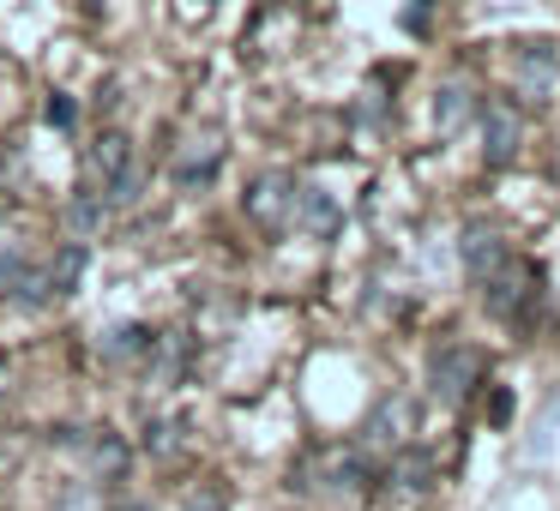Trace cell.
I'll list each match as a JSON object with an SVG mask.
<instances>
[{"mask_svg":"<svg viewBox=\"0 0 560 511\" xmlns=\"http://www.w3.org/2000/svg\"><path fill=\"white\" fill-rule=\"evenodd\" d=\"M127 169H133V145H127L121 127H109V133H97V139L85 145V181L97 187V193H109V187L121 181Z\"/></svg>","mask_w":560,"mask_h":511,"instance_id":"obj_8","label":"cell"},{"mask_svg":"<svg viewBox=\"0 0 560 511\" xmlns=\"http://www.w3.org/2000/svg\"><path fill=\"white\" fill-rule=\"evenodd\" d=\"M488 421H494V427L512 421V391H494V403H488Z\"/></svg>","mask_w":560,"mask_h":511,"instance_id":"obj_20","label":"cell"},{"mask_svg":"<svg viewBox=\"0 0 560 511\" xmlns=\"http://www.w3.org/2000/svg\"><path fill=\"white\" fill-rule=\"evenodd\" d=\"M512 85H518V97L548 103L560 91V49H548V43H524V49L512 55Z\"/></svg>","mask_w":560,"mask_h":511,"instance_id":"obj_7","label":"cell"},{"mask_svg":"<svg viewBox=\"0 0 560 511\" xmlns=\"http://www.w3.org/2000/svg\"><path fill=\"white\" fill-rule=\"evenodd\" d=\"M482 289H488V313H494L500 325H524V319H530V307H536V295H542V271H536L530 259L512 253L506 265L482 283Z\"/></svg>","mask_w":560,"mask_h":511,"instance_id":"obj_2","label":"cell"},{"mask_svg":"<svg viewBox=\"0 0 560 511\" xmlns=\"http://www.w3.org/2000/svg\"><path fill=\"white\" fill-rule=\"evenodd\" d=\"M416 427H422V403H416L410 391H386V397L374 403V415L362 421V439H355V445H362L368 457H392V451H404L416 439Z\"/></svg>","mask_w":560,"mask_h":511,"instance_id":"obj_1","label":"cell"},{"mask_svg":"<svg viewBox=\"0 0 560 511\" xmlns=\"http://www.w3.org/2000/svg\"><path fill=\"white\" fill-rule=\"evenodd\" d=\"M476 115H482V97H476V85H470V79H446V85H440V97H434V127L452 139L464 121H476Z\"/></svg>","mask_w":560,"mask_h":511,"instance_id":"obj_13","label":"cell"},{"mask_svg":"<svg viewBox=\"0 0 560 511\" xmlns=\"http://www.w3.org/2000/svg\"><path fill=\"white\" fill-rule=\"evenodd\" d=\"M182 445H187V421H158L145 439V451H158V457H175Z\"/></svg>","mask_w":560,"mask_h":511,"instance_id":"obj_17","label":"cell"},{"mask_svg":"<svg viewBox=\"0 0 560 511\" xmlns=\"http://www.w3.org/2000/svg\"><path fill=\"white\" fill-rule=\"evenodd\" d=\"M295 193H302V187H295V175L266 169V175H259V181L242 193L247 223H254V229H266V235H283V229L295 223Z\"/></svg>","mask_w":560,"mask_h":511,"instance_id":"obj_5","label":"cell"},{"mask_svg":"<svg viewBox=\"0 0 560 511\" xmlns=\"http://www.w3.org/2000/svg\"><path fill=\"white\" fill-rule=\"evenodd\" d=\"M199 7H211V0H199Z\"/></svg>","mask_w":560,"mask_h":511,"instance_id":"obj_21","label":"cell"},{"mask_svg":"<svg viewBox=\"0 0 560 511\" xmlns=\"http://www.w3.org/2000/svg\"><path fill=\"white\" fill-rule=\"evenodd\" d=\"M91 265V247L85 241H67L61 253L49 259V271H43V283H49V301H67V295H79V277H85Z\"/></svg>","mask_w":560,"mask_h":511,"instance_id":"obj_14","label":"cell"},{"mask_svg":"<svg viewBox=\"0 0 560 511\" xmlns=\"http://www.w3.org/2000/svg\"><path fill=\"white\" fill-rule=\"evenodd\" d=\"M295 223H302L314 241H331V235L343 229V205L326 187H302V193H295Z\"/></svg>","mask_w":560,"mask_h":511,"instance_id":"obj_12","label":"cell"},{"mask_svg":"<svg viewBox=\"0 0 560 511\" xmlns=\"http://www.w3.org/2000/svg\"><path fill=\"white\" fill-rule=\"evenodd\" d=\"M43 121H49V127H73V103H67V97H49V109H43Z\"/></svg>","mask_w":560,"mask_h":511,"instance_id":"obj_19","label":"cell"},{"mask_svg":"<svg viewBox=\"0 0 560 511\" xmlns=\"http://www.w3.org/2000/svg\"><path fill=\"white\" fill-rule=\"evenodd\" d=\"M482 157H488V169H506V163H518V151H524V115L512 109L506 97H494V103H482Z\"/></svg>","mask_w":560,"mask_h":511,"instance_id":"obj_6","label":"cell"},{"mask_svg":"<svg viewBox=\"0 0 560 511\" xmlns=\"http://www.w3.org/2000/svg\"><path fill=\"white\" fill-rule=\"evenodd\" d=\"M223 133L218 127H194V133L175 145V157H170V181L182 187V193H199V187H211L218 181V169H223Z\"/></svg>","mask_w":560,"mask_h":511,"instance_id":"obj_4","label":"cell"},{"mask_svg":"<svg viewBox=\"0 0 560 511\" xmlns=\"http://www.w3.org/2000/svg\"><path fill=\"white\" fill-rule=\"evenodd\" d=\"M488 373V355L476 343H440L434 361H428V385H434L440 403H464Z\"/></svg>","mask_w":560,"mask_h":511,"instance_id":"obj_3","label":"cell"},{"mask_svg":"<svg viewBox=\"0 0 560 511\" xmlns=\"http://www.w3.org/2000/svg\"><path fill=\"white\" fill-rule=\"evenodd\" d=\"M79 445H85V463L103 475V482H121L127 475V445L109 433V427H103V433H79Z\"/></svg>","mask_w":560,"mask_h":511,"instance_id":"obj_15","label":"cell"},{"mask_svg":"<svg viewBox=\"0 0 560 511\" xmlns=\"http://www.w3.org/2000/svg\"><path fill=\"white\" fill-rule=\"evenodd\" d=\"M151 343H158L151 325H109V331H97V361L103 367H139L151 355Z\"/></svg>","mask_w":560,"mask_h":511,"instance_id":"obj_11","label":"cell"},{"mask_svg":"<svg viewBox=\"0 0 560 511\" xmlns=\"http://www.w3.org/2000/svg\"><path fill=\"white\" fill-rule=\"evenodd\" d=\"M182 511H230V499H223V487H199Z\"/></svg>","mask_w":560,"mask_h":511,"instance_id":"obj_18","label":"cell"},{"mask_svg":"<svg viewBox=\"0 0 560 511\" xmlns=\"http://www.w3.org/2000/svg\"><path fill=\"white\" fill-rule=\"evenodd\" d=\"M458 259H464V271H470L476 283H488L512 259V241L494 229V223H470V229H464V241H458Z\"/></svg>","mask_w":560,"mask_h":511,"instance_id":"obj_9","label":"cell"},{"mask_svg":"<svg viewBox=\"0 0 560 511\" xmlns=\"http://www.w3.org/2000/svg\"><path fill=\"white\" fill-rule=\"evenodd\" d=\"M0 301H19V307H49V283H43V271L31 265L19 247H7L0 253Z\"/></svg>","mask_w":560,"mask_h":511,"instance_id":"obj_10","label":"cell"},{"mask_svg":"<svg viewBox=\"0 0 560 511\" xmlns=\"http://www.w3.org/2000/svg\"><path fill=\"white\" fill-rule=\"evenodd\" d=\"M103 223H109V199H103L97 187H85V193L67 205V229H73V241H91Z\"/></svg>","mask_w":560,"mask_h":511,"instance_id":"obj_16","label":"cell"}]
</instances>
